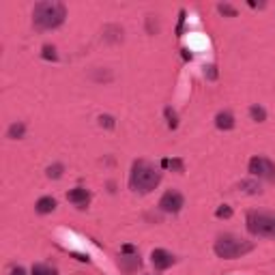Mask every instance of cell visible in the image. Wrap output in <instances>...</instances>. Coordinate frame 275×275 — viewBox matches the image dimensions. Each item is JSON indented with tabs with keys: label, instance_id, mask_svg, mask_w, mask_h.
<instances>
[{
	"label": "cell",
	"instance_id": "1",
	"mask_svg": "<svg viewBox=\"0 0 275 275\" xmlns=\"http://www.w3.org/2000/svg\"><path fill=\"white\" fill-rule=\"evenodd\" d=\"M161 183V172L157 166H153L146 159L133 161L129 172V187L135 194H151V191Z\"/></svg>",
	"mask_w": 275,
	"mask_h": 275
},
{
	"label": "cell",
	"instance_id": "2",
	"mask_svg": "<svg viewBox=\"0 0 275 275\" xmlns=\"http://www.w3.org/2000/svg\"><path fill=\"white\" fill-rule=\"evenodd\" d=\"M67 20V7L62 3H37L32 9V24L39 30H54Z\"/></svg>",
	"mask_w": 275,
	"mask_h": 275
},
{
	"label": "cell",
	"instance_id": "3",
	"mask_svg": "<svg viewBox=\"0 0 275 275\" xmlns=\"http://www.w3.org/2000/svg\"><path fill=\"white\" fill-rule=\"evenodd\" d=\"M213 252L217 258H222V260H236V258H241V256L254 252V243L239 239V236H234V234H219L215 239Z\"/></svg>",
	"mask_w": 275,
	"mask_h": 275
},
{
	"label": "cell",
	"instance_id": "4",
	"mask_svg": "<svg viewBox=\"0 0 275 275\" xmlns=\"http://www.w3.org/2000/svg\"><path fill=\"white\" fill-rule=\"evenodd\" d=\"M245 226L250 234L262 239H275V213L267 211H250L245 215Z\"/></svg>",
	"mask_w": 275,
	"mask_h": 275
},
{
	"label": "cell",
	"instance_id": "5",
	"mask_svg": "<svg viewBox=\"0 0 275 275\" xmlns=\"http://www.w3.org/2000/svg\"><path fill=\"white\" fill-rule=\"evenodd\" d=\"M247 170L254 179H264L269 183H275V163L269 157H262V155H254L247 163Z\"/></svg>",
	"mask_w": 275,
	"mask_h": 275
},
{
	"label": "cell",
	"instance_id": "6",
	"mask_svg": "<svg viewBox=\"0 0 275 275\" xmlns=\"http://www.w3.org/2000/svg\"><path fill=\"white\" fill-rule=\"evenodd\" d=\"M183 207H185V198H183V194L177 189H168L166 194L159 198V211H163V213L177 215V213H181Z\"/></svg>",
	"mask_w": 275,
	"mask_h": 275
},
{
	"label": "cell",
	"instance_id": "7",
	"mask_svg": "<svg viewBox=\"0 0 275 275\" xmlns=\"http://www.w3.org/2000/svg\"><path fill=\"white\" fill-rule=\"evenodd\" d=\"M151 262H153V267L157 269V271H166L170 269L174 262H177V258H174V254H170L168 250H153L151 252Z\"/></svg>",
	"mask_w": 275,
	"mask_h": 275
},
{
	"label": "cell",
	"instance_id": "8",
	"mask_svg": "<svg viewBox=\"0 0 275 275\" xmlns=\"http://www.w3.org/2000/svg\"><path fill=\"white\" fill-rule=\"evenodd\" d=\"M67 200L71 204H76L78 209H86L90 202V191L86 187H73V189H69Z\"/></svg>",
	"mask_w": 275,
	"mask_h": 275
},
{
	"label": "cell",
	"instance_id": "9",
	"mask_svg": "<svg viewBox=\"0 0 275 275\" xmlns=\"http://www.w3.org/2000/svg\"><path fill=\"white\" fill-rule=\"evenodd\" d=\"M118 267L125 273H133L142 267V258L140 254H121L118 256Z\"/></svg>",
	"mask_w": 275,
	"mask_h": 275
},
{
	"label": "cell",
	"instance_id": "10",
	"mask_svg": "<svg viewBox=\"0 0 275 275\" xmlns=\"http://www.w3.org/2000/svg\"><path fill=\"white\" fill-rule=\"evenodd\" d=\"M56 207H58V202H56V198H52V196H41L35 202V211L39 215H50L56 211Z\"/></svg>",
	"mask_w": 275,
	"mask_h": 275
},
{
	"label": "cell",
	"instance_id": "11",
	"mask_svg": "<svg viewBox=\"0 0 275 275\" xmlns=\"http://www.w3.org/2000/svg\"><path fill=\"white\" fill-rule=\"evenodd\" d=\"M215 127H217V129H222V131L234 129V116H232V112H228V110H224V112H217Z\"/></svg>",
	"mask_w": 275,
	"mask_h": 275
},
{
	"label": "cell",
	"instance_id": "12",
	"mask_svg": "<svg viewBox=\"0 0 275 275\" xmlns=\"http://www.w3.org/2000/svg\"><path fill=\"white\" fill-rule=\"evenodd\" d=\"M104 41L108 43H121L123 41V28L118 24H108L104 28Z\"/></svg>",
	"mask_w": 275,
	"mask_h": 275
},
{
	"label": "cell",
	"instance_id": "13",
	"mask_svg": "<svg viewBox=\"0 0 275 275\" xmlns=\"http://www.w3.org/2000/svg\"><path fill=\"white\" fill-rule=\"evenodd\" d=\"M239 189L243 194H250V196H260L262 194V185L256 179H243L239 183Z\"/></svg>",
	"mask_w": 275,
	"mask_h": 275
},
{
	"label": "cell",
	"instance_id": "14",
	"mask_svg": "<svg viewBox=\"0 0 275 275\" xmlns=\"http://www.w3.org/2000/svg\"><path fill=\"white\" fill-rule=\"evenodd\" d=\"M26 135V125L22 121L17 123H11L7 129V138H11V140H22V138Z\"/></svg>",
	"mask_w": 275,
	"mask_h": 275
},
{
	"label": "cell",
	"instance_id": "15",
	"mask_svg": "<svg viewBox=\"0 0 275 275\" xmlns=\"http://www.w3.org/2000/svg\"><path fill=\"white\" fill-rule=\"evenodd\" d=\"M163 116H166V123H168V127H170L172 131L179 129V114H177V110H174L172 106L163 108Z\"/></svg>",
	"mask_w": 275,
	"mask_h": 275
},
{
	"label": "cell",
	"instance_id": "16",
	"mask_svg": "<svg viewBox=\"0 0 275 275\" xmlns=\"http://www.w3.org/2000/svg\"><path fill=\"white\" fill-rule=\"evenodd\" d=\"M161 166H163V168H170L172 172H177V174H183V172H185V161H183L181 157L163 159V161H161Z\"/></svg>",
	"mask_w": 275,
	"mask_h": 275
},
{
	"label": "cell",
	"instance_id": "17",
	"mask_svg": "<svg viewBox=\"0 0 275 275\" xmlns=\"http://www.w3.org/2000/svg\"><path fill=\"white\" fill-rule=\"evenodd\" d=\"M30 275H58V271L52 267V264H45V262H37L32 264Z\"/></svg>",
	"mask_w": 275,
	"mask_h": 275
},
{
	"label": "cell",
	"instance_id": "18",
	"mask_svg": "<svg viewBox=\"0 0 275 275\" xmlns=\"http://www.w3.org/2000/svg\"><path fill=\"white\" fill-rule=\"evenodd\" d=\"M250 116L256 123H264L267 121V110H264L260 104H254V106H250Z\"/></svg>",
	"mask_w": 275,
	"mask_h": 275
},
{
	"label": "cell",
	"instance_id": "19",
	"mask_svg": "<svg viewBox=\"0 0 275 275\" xmlns=\"http://www.w3.org/2000/svg\"><path fill=\"white\" fill-rule=\"evenodd\" d=\"M41 58L43 60H52V62H56L58 60V52H56V48H54V45H43L41 48Z\"/></svg>",
	"mask_w": 275,
	"mask_h": 275
},
{
	"label": "cell",
	"instance_id": "20",
	"mask_svg": "<svg viewBox=\"0 0 275 275\" xmlns=\"http://www.w3.org/2000/svg\"><path fill=\"white\" fill-rule=\"evenodd\" d=\"M62 172H65V166H62V163H52V166L45 170V174H48V179H60L62 177Z\"/></svg>",
	"mask_w": 275,
	"mask_h": 275
},
{
	"label": "cell",
	"instance_id": "21",
	"mask_svg": "<svg viewBox=\"0 0 275 275\" xmlns=\"http://www.w3.org/2000/svg\"><path fill=\"white\" fill-rule=\"evenodd\" d=\"M217 11L222 13L224 17H236V13H239L232 5H228V3H219V5H217Z\"/></svg>",
	"mask_w": 275,
	"mask_h": 275
},
{
	"label": "cell",
	"instance_id": "22",
	"mask_svg": "<svg viewBox=\"0 0 275 275\" xmlns=\"http://www.w3.org/2000/svg\"><path fill=\"white\" fill-rule=\"evenodd\" d=\"M97 121H99V125H101V127H106V129H114V127H116V118L110 116V114H101Z\"/></svg>",
	"mask_w": 275,
	"mask_h": 275
},
{
	"label": "cell",
	"instance_id": "23",
	"mask_svg": "<svg viewBox=\"0 0 275 275\" xmlns=\"http://www.w3.org/2000/svg\"><path fill=\"white\" fill-rule=\"evenodd\" d=\"M146 30H149V35L159 32V22H157V15H149V17H146Z\"/></svg>",
	"mask_w": 275,
	"mask_h": 275
},
{
	"label": "cell",
	"instance_id": "24",
	"mask_svg": "<svg viewBox=\"0 0 275 275\" xmlns=\"http://www.w3.org/2000/svg\"><path fill=\"white\" fill-rule=\"evenodd\" d=\"M215 215L219 217V219H230L232 217V207H228V204H222L217 211H215Z\"/></svg>",
	"mask_w": 275,
	"mask_h": 275
},
{
	"label": "cell",
	"instance_id": "25",
	"mask_svg": "<svg viewBox=\"0 0 275 275\" xmlns=\"http://www.w3.org/2000/svg\"><path fill=\"white\" fill-rule=\"evenodd\" d=\"M202 69H204V78H207V80H211V82L217 80L219 73H217V67H215V65H204Z\"/></svg>",
	"mask_w": 275,
	"mask_h": 275
},
{
	"label": "cell",
	"instance_id": "26",
	"mask_svg": "<svg viewBox=\"0 0 275 275\" xmlns=\"http://www.w3.org/2000/svg\"><path fill=\"white\" fill-rule=\"evenodd\" d=\"M93 80H95V82H110V80H112V73H110V71L93 73Z\"/></svg>",
	"mask_w": 275,
	"mask_h": 275
},
{
	"label": "cell",
	"instance_id": "27",
	"mask_svg": "<svg viewBox=\"0 0 275 275\" xmlns=\"http://www.w3.org/2000/svg\"><path fill=\"white\" fill-rule=\"evenodd\" d=\"M121 254H138V250H135L131 243H125V245H123V250H121Z\"/></svg>",
	"mask_w": 275,
	"mask_h": 275
},
{
	"label": "cell",
	"instance_id": "28",
	"mask_svg": "<svg viewBox=\"0 0 275 275\" xmlns=\"http://www.w3.org/2000/svg\"><path fill=\"white\" fill-rule=\"evenodd\" d=\"M9 275H26V269L24 267H13Z\"/></svg>",
	"mask_w": 275,
	"mask_h": 275
},
{
	"label": "cell",
	"instance_id": "29",
	"mask_svg": "<svg viewBox=\"0 0 275 275\" xmlns=\"http://www.w3.org/2000/svg\"><path fill=\"white\" fill-rule=\"evenodd\" d=\"M76 258L80 260V262H90V258H88V254H73Z\"/></svg>",
	"mask_w": 275,
	"mask_h": 275
}]
</instances>
